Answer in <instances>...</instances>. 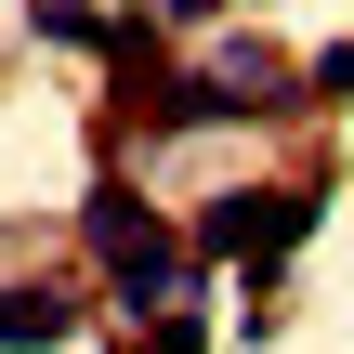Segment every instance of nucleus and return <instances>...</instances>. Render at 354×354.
Wrapping results in <instances>:
<instances>
[{
  "mask_svg": "<svg viewBox=\"0 0 354 354\" xmlns=\"http://www.w3.org/2000/svg\"><path fill=\"white\" fill-rule=\"evenodd\" d=\"M92 53L118 66V92H131V105H145V92L171 79V53H158V26H145V13H105V39H92Z\"/></svg>",
  "mask_w": 354,
  "mask_h": 354,
  "instance_id": "obj_5",
  "label": "nucleus"
},
{
  "mask_svg": "<svg viewBox=\"0 0 354 354\" xmlns=\"http://www.w3.org/2000/svg\"><path fill=\"white\" fill-rule=\"evenodd\" d=\"M66 328H79V302H66V289H0V354H53Z\"/></svg>",
  "mask_w": 354,
  "mask_h": 354,
  "instance_id": "obj_4",
  "label": "nucleus"
},
{
  "mask_svg": "<svg viewBox=\"0 0 354 354\" xmlns=\"http://www.w3.org/2000/svg\"><path fill=\"white\" fill-rule=\"evenodd\" d=\"M171 13H184V26H197V13H223V0H171Z\"/></svg>",
  "mask_w": 354,
  "mask_h": 354,
  "instance_id": "obj_9",
  "label": "nucleus"
},
{
  "mask_svg": "<svg viewBox=\"0 0 354 354\" xmlns=\"http://www.w3.org/2000/svg\"><path fill=\"white\" fill-rule=\"evenodd\" d=\"M79 236H92V263H105V289H118L131 315L184 302V276H197V263H184V236H171L131 184H92V197H79Z\"/></svg>",
  "mask_w": 354,
  "mask_h": 354,
  "instance_id": "obj_1",
  "label": "nucleus"
},
{
  "mask_svg": "<svg viewBox=\"0 0 354 354\" xmlns=\"http://www.w3.org/2000/svg\"><path fill=\"white\" fill-rule=\"evenodd\" d=\"M302 92H315V105H354V39H328V53L302 66Z\"/></svg>",
  "mask_w": 354,
  "mask_h": 354,
  "instance_id": "obj_7",
  "label": "nucleus"
},
{
  "mask_svg": "<svg viewBox=\"0 0 354 354\" xmlns=\"http://www.w3.org/2000/svg\"><path fill=\"white\" fill-rule=\"evenodd\" d=\"M26 26H39V39H105V13H92V0H26Z\"/></svg>",
  "mask_w": 354,
  "mask_h": 354,
  "instance_id": "obj_6",
  "label": "nucleus"
},
{
  "mask_svg": "<svg viewBox=\"0 0 354 354\" xmlns=\"http://www.w3.org/2000/svg\"><path fill=\"white\" fill-rule=\"evenodd\" d=\"M145 354H210V328H197L184 302H158V342H145Z\"/></svg>",
  "mask_w": 354,
  "mask_h": 354,
  "instance_id": "obj_8",
  "label": "nucleus"
},
{
  "mask_svg": "<svg viewBox=\"0 0 354 354\" xmlns=\"http://www.w3.org/2000/svg\"><path fill=\"white\" fill-rule=\"evenodd\" d=\"M315 184H236V197H210L197 210V263H250V276H276L302 236H315Z\"/></svg>",
  "mask_w": 354,
  "mask_h": 354,
  "instance_id": "obj_2",
  "label": "nucleus"
},
{
  "mask_svg": "<svg viewBox=\"0 0 354 354\" xmlns=\"http://www.w3.org/2000/svg\"><path fill=\"white\" fill-rule=\"evenodd\" d=\"M210 118H250V92L223 79V66H197V79H158L145 92V131L171 145V131H210Z\"/></svg>",
  "mask_w": 354,
  "mask_h": 354,
  "instance_id": "obj_3",
  "label": "nucleus"
}]
</instances>
